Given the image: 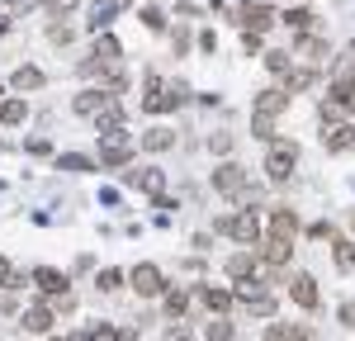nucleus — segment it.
I'll list each match as a JSON object with an SVG mask.
<instances>
[{
    "label": "nucleus",
    "instance_id": "obj_5",
    "mask_svg": "<svg viewBox=\"0 0 355 341\" xmlns=\"http://www.w3.org/2000/svg\"><path fill=\"white\" fill-rule=\"evenodd\" d=\"M214 190H218V195H227V199H242L246 195V170L237 166V161L218 166V170H214Z\"/></svg>",
    "mask_w": 355,
    "mask_h": 341
},
{
    "label": "nucleus",
    "instance_id": "obj_14",
    "mask_svg": "<svg viewBox=\"0 0 355 341\" xmlns=\"http://www.w3.org/2000/svg\"><path fill=\"white\" fill-rule=\"evenodd\" d=\"M294 232H299V213H294V209H275L270 213V237H289V242H294Z\"/></svg>",
    "mask_w": 355,
    "mask_h": 341
},
{
    "label": "nucleus",
    "instance_id": "obj_23",
    "mask_svg": "<svg viewBox=\"0 0 355 341\" xmlns=\"http://www.w3.org/2000/svg\"><path fill=\"white\" fill-rule=\"evenodd\" d=\"M336 270H355V242H336Z\"/></svg>",
    "mask_w": 355,
    "mask_h": 341
},
{
    "label": "nucleus",
    "instance_id": "obj_34",
    "mask_svg": "<svg viewBox=\"0 0 355 341\" xmlns=\"http://www.w3.org/2000/svg\"><path fill=\"white\" fill-rule=\"evenodd\" d=\"M341 327H351V332H355V299H351V304H341Z\"/></svg>",
    "mask_w": 355,
    "mask_h": 341
},
{
    "label": "nucleus",
    "instance_id": "obj_31",
    "mask_svg": "<svg viewBox=\"0 0 355 341\" xmlns=\"http://www.w3.org/2000/svg\"><path fill=\"white\" fill-rule=\"evenodd\" d=\"M142 24H147V28H162V24H166L162 10H152V5H147V10H142Z\"/></svg>",
    "mask_w": 355,
    "mask_h": 341
},
{
    "label": "nucleus",
    "instance_id": "obj_30",
    "mask_svg": "<svg viewBox=\"0 0 355 341\" xmlns=\"http://www.w3.org/2000/svg\"><path fill=\"white\" fill-rule=\"evenodd\" d=\"M76 10V0H48V15H71Z\"/></svg>",
    "mask_w": 355,
    "mask_h": 341
},
{
    "label": "nucleus",
    "instance_id": "obj_28",
    "mask_svg": "<svg viewBox=\"0 0 355 341\" xmlns=\"http://www.w3.org/2000/svg\"><path fill=\"white\" fill-rule=\"evenodd\" d=\"M289 62H294L289 53H266V67H270L275 76H284V71H289Z\"/></svg>",
    "mask_w": 355,
    "mask_h": 341
},
{
    "label": "nucleus",
    "instance_id": "obj_20",
    "mask_svg": "<svg viewBox=\"0 0 355 341\" xmlns=\"http://www.w3.org/2000/svg\"><path fill=\"white\" fill-rule=\"evenodd\" d=\"M24 119H28L24 100H5V105H0V123H5V128H15V123H24Z\"/></svg>",
    "mask_w": 355,
    "mask_h": 341
},
{
    "label": "nucleus",
    "instance_id": "obj_16",
    "mask_svg": "<svg viewBox=\"0 0 355 341\" xmlns=\"http://www.w3.org/2000/svg\"><path fill=\"white\" fill-rule=\"evenodd\" d=\"M261 256H266V265H275V270H279V265H289V256H294V242H289V237H270Z\"/></svg>",
    "mask_w": 355,
    "mask_h": 341
},
{
    "label": "nucleus",
    "instance_id": "obj_29",
    "mask_svg": "<svg viewBox=\"0 0 355 341\" xmlns=\"http://www.w3.org/2000/svg\"><path fill=\"white\" fill-rule=\"evenodd\" d=\"M0 289H15V265L0 256Z\"/></svg>",
    "mask_w": 355,
    "mask_h": 341
},
{
    "label": "nucleus",
    "instance_id": "obj_32",
    "mask_svg": "<svg viewBox=\"0 0 355 341\" xmlns=\"http://www.w3.org/2000/svg\"><path fill=\"white\" fill-rule=\"evenodd\" d=\"M48 38H53V43H71V28H67V24H53V28H48Z\"/></svg>",
    "mask_w": 355,
    "mask_h": 341
},
{
    "label": "nucleus",
    "instance_id": "obj_13",
    "mask_svg": "<svg viewBox=\"0 0 355 341\" xmlns=\"http://www.w3.org/2000/svg\"><path fill=\"white\" fill-rule=\"evenodd\" d=\"M270 24H275L270 5H246V10H242V28H246V33H266Z\"/></svg>",
    "mask_w": 355,
    "mask_h": 341
},
{
    "label": "nucleus",
    "instance_id": "obj_33",
    "mask_svg": "<svg viewBox=\"0 0 355 341\" xmlns=\"http://www.w3.org/2000/svg\"><path fill=\"white\" fill-rule=\"evenodd\" d=\"M62 166L67 170H90V157H62Z\"/></svg>",
    "mask_w": 355,
    "mask_h": 341
},
{
    "label": "nucleus",
    "instance_id": "obj_24",
    "mask_svg": "<svg viewBox=\"0 0 355 341\" xmlns=\"http://www.w3.org/2000/svg\"><path fill=\"white\" fill-rule=\"evenodd\" d=\"M284 24L294 28V33H308V28H313V15H308V10H289V15H284Z\"/></svg>",
    "mask_w": 355,
    "mask_h": 341
},
{
    "label": "nucleus",
    "instance_id": "obj_27",
    "mask_svg": "<svg viewBox=\"0 0 355 341\" xmlns=\"http://www.w3.org/2000/svg\"><path fill=\"white\" fill-rule=\"evenodd\" d=\"M227 275H232V280H246V275H251V256H232V261H227Z\"/></svg>",
    "mask_w": 355,
    "mask_h": 341
},
{
    "label": "nucleus",
    "instance_id": "obj_35",
    "mask_svg": "<svg viewBox=\"0 0 355 341\" xmlns=\"http://www.w3.org/2000/svg\"><path fill=\"white\" fill-rule=\"evenodd\" d=\"M209 147H214V152H227V147H232V138H227V133H218V138H209Z\"/></svg>",
    "mask_w": 355,
    "mask_h": 341
},
{
    "label": "nucleus",
    "instance_id": "obj_8",
    "mask_svg": "<svg viewBox=\"0 0 355 341\" xmlns=\"http://www.w3.org/2000/svg\"><path fill=\"white\" fill-rule=\"evenodd\" d=\"M289 100H294L289 90H261V95L251 100V110L261 114V119H275V114H284V110H289Z\"/></svg>",
    "mask_w": 355,
    "mask_h": 341
},
{
    "label": "nucleus",
    "instance_id": "obj_18",
    "mask_svg": "<svg viewBox=\"0 0 355 341\" xmlns=\"http://www.w3.org/2000/svg\"><path fill=\"white\" fill-rule=\"evenodd\" d=\"M105 105V90H81L76 100H71V110L81 114V119H95V110Z\"/></svg>",
    "mask_w": 355,
    "mask_h": 341
},
{
    "label": "nucleus",
    "instance_id": "obj_12",
    "mask_svg": "<svg viewBox=\"0 0 355 341\" xmlns=\"http://www.w3.org/2000/svg\"><path fill=\"white\" fill-rule=\"evenodd\" d=\"M19 322H24V332H28V337H48L57 317H53L48 308H28V313H19Z\"/></svg>",
    "mask_w": 355,
    "mask_h": 341
},
{
    "label": "nucleus",
    "instance_id": "obj_4",
    "mask_svg": "<svg viewBox=\"0 0 355 341\" xmlns=\"http://www.w3.org/2000/svg\"><path fill=\"white\" fill-rule=\"evenodd\" d=\"M128 280H133L137 299H162V289H166V275L157 270V265H147V261L133 265V275H128Z\"/></svg>",
    "mask_w": 355,
    "mask_h": 341
},
{
    "label": "nucleus",
    "instance_id": "obj_9",
    "mask_svg": "<svg viewBox=\"0 0 355 341\" xmlns=\"http://www.w3.org/2000/svg\"><path fill=\"white\" fill-rule=\"evenodd\" d=\"M95 128H100V133H114V128H123V105H119L114 95H105V105L95 110Z\"/></svg>",
    "mask_w": 355,
    "mask_h": 341
},
{
    "label": "nucleus",
    "instance_id": "obj_17",
    "mask_svg": "<svg viewBox=\"0 0 355 341\" xmlns=\"http://www.w3.org/2000/svg\"><path fill=\"white\" fill-rule=\"evenodd\" d=\"M322 142H327V152H346V147H355V128L327 123V128H322Z\"/></svg>",
    "mask_w": 355,
    "mask_h": 341
},
{
    "label": "nucleus",
    "instance_id": "obj_26",
    "mask_svg": "<svg viewBox=\"0 0 355 341\" xmlns=\"http://www.w3.org/2000/svg\"><path fill=\"white\" fill-rule=\"evenodd\" d=\"M95 284H100L105 294H114V289H123V275H119V270H100V275H95Z\"/></svg>",
    "mask_w": 355,
    "mask_h": 341
},
{
    "label": "nucleus",
    "instance_id": "obj_6",
    "mask_svg": "<svg viewBox=\"0 0 355 341\" xmlns=\"http://www.w3.org/2000/svg\"><path fill=\"white\" fill-rule=\"evenodd\" d=\"M237 299H242L256 317H270V313H275V294H270V289H261V284H251V275H246V284L237 289Z\"/></svg>",
    "mask_w": 355,
    "mask_h": 341
},
{
    "label": "nucleus",
    "instance_id": "obj_22",
    "mask_svg": "<svg viewBox=\"0 0 355 341\" xmlns=\"http://www.w3.org/2000/svg\"><path fill=\"white\" fill-rule=\"evenodd\" d=\"M166 294V313H171V317H180V313L190 308V294H185V289H162Z\"/></svg>",
    "mask_w": 355,
    "mask_h": 341
},
{
    "label": "nucleus",
    "instance_id": "obj_2",
    "mask_svg": "<svg viewBox=\"0 0 355 341\" xmlns=\"http://www.w3.org/2000/svg\"><path fill=\"white\" fill-rule=\"evenodd\" d=\"M218 232H232L242 247H256V242H261V218L246 209V213H237V218H218Z\"/></svg>",
    "mask_w": 355,
    "mask_h": 341
},
{
    "label": "nucleus",
    "instance_id": "obj_25",
    "mask_svg": "<svg viewBox=\"0 0 355 341\" xmlns=\"http://www.w3.org/2000/svg\"><path fill=\"white\" fill-rule=\"evenodd\" d=\"M299 57H303V62H318V57H322V38H313V33H308V38L299 43Z\"/></svg>",
    "mask_w": 355,
    "mask_h": 341
},
{
    "label": "nucleus",
    "instance_id": "obj_7",
    "mask_svg": "<svg viewBox=\"0 0 355 341\" xmlns=\"http://www.w3.org/2000/svg\"><path fill=\"white\" fill-rule=\"evenodd\" d=\"M128 185H133V190H142V195H152V199H162L166 195V170L162 166H142V170H133V175H128Z\"/></svg>",
    "mask_w": 355,
    "mask_h": 341
},
{
    "label": "nucleus",
    "instance_id": "obj_3",
    "mask_svg": "<svg viewBox=\"0 0 355 341\" xmlns=\"http://www.w3.org/2000/svg\"><path fill=\"white\" fill-rule=\"evenodd\" d=\"M128 157H133V147H128V133L123 128L100 133V166H123Z\"/></svg>",
    "mask_w": 355,
    "mask_h": 341
},
{
    "label": "nucleus",
    "instance_id": "obj_21",
    "mask_svg": "<svg viewBox=\"0 0 355 341\" xmlns=\"http://www.w3.org/2000/svg\"><path fill=\"white\" fill-rule=\"evenodd\" d=\"M142 147L147 152H166V147H175V133L171 128H152V133H142Z\"/></svg>",
    "mask_w": 355,
    "mask_h": 341
},
{
    "label": "nucleus",
    "instance_id": "obj_11",
    "mask_svg": "<svg viewBox=\"0 0 355 341\" xmlns=\"http://www.w3.org/2000/svg\"><path fill=\"white\" fill-rule=\"evenodd\" d=\"M194 299H199L209 313H227V308H232V294H227V289H214V284H199Z\"/></svg>",
    "mask_w": 355,
    "mask_h": 341
},
{
    "label": "nucleus",
    "instance_id": "obj_10",
    "mask_svg": "<svg viewBox=\"0 0 355 341\" xmlns=\"http://www.w3.org/2000/svg\"><path fill=\"white\" fill-rule=\"evenodd\" d=\"M289 294H294L299 308H318V280H313V275H294V280H289Z\"/></svg>",
    "mask_w": 355,
    "mask_h": 341
},
{
    "label": "nucleus",
    "instance_id": "obj_1",
    "mask_svg": "<svg viewBox=\"0 0 355 341\" xmlns=\"http://www.w3.org/2000/svg\"><path fill=\"white\" fill-rule=\"evenodd\" d=\"M294 166H299V147H294V142H275L270 157H266V175L279 185V180H289V175H294Z\"/></svg>",
    "mask_w": 355,
    "mask_h": 341
},
{
    "label": "nucleus",
    "instance_id": "obj_19",
    "mask_svg": "<svg viewBox=\"0 0 355 341\" xmlns=\"http://www.w3.org/2000/svg\"><path fill=\"white\" fill-rule=\"evenodd\" d=\"M10 85H15L19 95H24V90H38V85H43V71H38V67H19V71L10 76Z\"/></svg>",
    "mask_w": 355,
    "mask_h": 341
},
{
    "label": "nucleus",
    "instance_id": "obj_15",
    "mask_svg": "<svg viewBox=\"0 0 355 341\" xmlns=\"http://www.w3.org/2000/svg\"><path fill=\"white\" fill-rule=\"evenodd\" d=\"M33 284H38L43 294H67V275L53 270V265H38V270H33Z\"/></svg>",
    "mask_w": 355,
    "mask_h": 341
}]
</instances>
